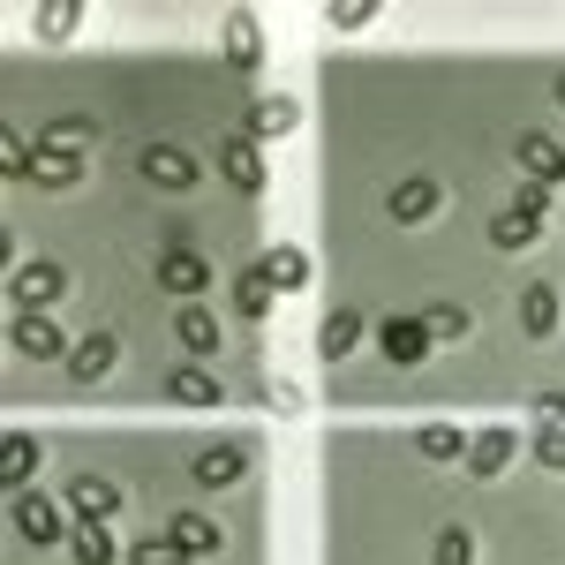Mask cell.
Returning <instances> with one entry per match:
<instances>
[{"label": "cell", "mask_w": 565, "mask_h": 565, "mask_svg": "<svg viewBox=\"0 0 565 565\" xmlns=\"http://www.w3.org/2000/svg\"><path fill=\"white\" fill-rule=\"evenodd\" d=\"M543 212H551V189H535V181H527L521 196H513L505 212L490 218V242H498V249H535V234H543Z\"/></svg>", "instance_id": "6da1fadb"}, {"label": "cell", "mask_w": 565, "mask_h": 565, "mask_svg": "<svg viewBox=\"0 0 565 565\" xmlns=\"http://www.w3.org/2000/svg\"><path fill=\"white\" fill-rule=\"evenodd\" d=\"M15 535H23L31 551H68L76 527H68V513H61L45 490H23V498H15Z\"/></svg>", "instance_id": "7a4b0ae2"}, {"label": "cell", "mask_w": 565, "mask_h": 565, "mask_svg": "<svg viewBox=\"0 0 565 565\" xmlns=\"http://www.w3.org/2000/svg\"><path fill=\"white\" fill-rule=\"evenodd\" d=\"M61 295H68V271H61L53 257H23L15 271H8V302L15 309H53Z\"/></svg>", "instance_id": "3957f363"}, {"label": "cell", "mask_w": 565, "mask_h": 565, "mask_svg": "<svg viewBox=\"0 0 565 565\" xmlns=\"http://www.w3.org/2000/svg\"><path fill=\"white\" fill-rule=\"evenodd\" d=\"M31 181H39V189H76V181H84V143L39 136V143H31Z\"/></svg>", "instance_id": "277c9868"}, {"label": "cell", "mask_w": 565, "mask_h": 565, "mask_svg": "<svg viewBox=\"0 0 565 565\" xmlns=\"http://www.w3.org/2000/svg\"><path fill=\"white\" fill-rule=\"evenodd\" d=\"M8 340L15 354H31V362H68V340H61V324H53V309H15V324H8Z\"/></svg>", "instance_id": "5b68a950"}, {"label": "cell", "mask_w": 565, "mask_h": 565, "mask_svg": "<svg viewBox=\"0 0 565 565\" xmlns=\"http://www.w3.org/2000/svg\"><path fill=\"white\" fill-rule=\"evenodd\" d=\"M377 348H385L392 370H415L437 340H430V324H423V317H407V309H399V317H385V324H377Z\"/></svg>", "instance_id": "8992f818"}, {"label": "cell", "mask_w": 565, "mask_h": 565, "mask_svg": "<svg viewBox=\"0 0 565 565\" xmlns=\"http://www.w3.org/2000/svg\"><path fill=\"white\" fill-rule=\"evenodd\" d=\"M136 167H143V181H151V189H167V196L196 189V159H189L181 143H143V159H136Z\"/></svg>", "instance_id": "52a82bcc"}, {"label": "cell", "mask_w": 565, "mask_h": 565, "mask_svg": "<svg viewBox=\"0 0 565 565\" xmlns=\"http://www.w3.org/2000/svg\"><path fill=\"white\" fill-rule=\"evenodd\" d=\"M513 452H521V430L490 423V430H476V445H468V476H476V482H498L505 468H513Z\"/></svg>", "instance_id": "ba28073f"}, {"label": "cell", "mask_w": 565, "mask_h": 565, "mask_svg": "<svg viewBox=\"0 0 565 565\" xmlns=\"http://www.w3.org/2000/svg\"><path fill=\"white\" fill-rule=\"evenodd\" d=\"M159 287L181 295V302H196V295L212 287V257H204V249H167V257H159Z\"/></svg>", "instance_id": "9c48e42d"}, {"label": "cell", "mask_w": 565, "mask_h": 565, "mask_svg": "<svg viewBox=\"0 0 565 565\" xmlns=\"http://www.w3.org/2000/svg\"><path fill=\"white\" fill-rule=\"evenodd\" d=\"M39 468H45V445L31 430H8V437H0V482H8L15 498L31 490V476H39Z\"/></svg>", "instance_id": "30bf717a"}, {"label": "cell", "mask_w": 565, "mask_h": 565, "mask_svg": "<svg viewBox=\"0 0 565 565\" xmlns=\"http://www.w3.org/2000/svg\"><path fill=\"white\" fill-rule=\"evenodd\" d=\"M218 174L234 181L242 196H257V189H264V151H257V136H226V143H218Z\"/></svg>", "instance_id": "8fae6325"}, {"label": "cell", "mask_w": 565, "mask_h": 565, "mask_svg": "<svg viewBox=\"0 0 565 565\" xmlns=\"http://www.w3.org/2000/svg\"><path fill=\"white\" fill-rule=\"evenodd\" d=\"M521 174L535 181V189H558V181H565V143H558V136H543V129H527L521 136Z\"/></svg>", "instance_id": "7c38bea8"}, {"label": "cell", "mask_w": 565, "mask_h": 565, "mask_svg": "<svg viewBox=\"0 0 565 565\" xmlns=\"http://www.w3.org/2000/svg\"><path fill=\"white\" fill-rule=\"evenodd\" d=\"M167 399H174V407H218V399H226V377H212L204 362L167 370Z\"/></svg>", "instance_id": "4fadbf2b"}, {"label": "cell", "mask_w": 565, "mask_h": 565, "mask_svg": "<svg viewBox=\"0 0 565 565\" xmlns=\"http://www.w3.org/2000/svg\"><path fill=\"white\" fill-rule=\"evenodd\" d=\"M354 340H362V309H324V324H317V354H324V362H348L354 354Z\"/></svg>", "instance_id": "5bb4252c"}, {"label": "cell", "mask_w": 565, "mask_h": 565, "mask_svg": "<svg viewBox=\"0 0 565 565\" xmlns=\"http://www.w3.org/2000/svg\"><path fill=\"white\" fill-rule=\"evenodd\" d=\"M114 362H121V340H114V332H90V340H76V354H68V377H76V385H98Z\"/></svg>", "instance_id": "9a60e30c"}, {"label": "cell", "mask_w": 565, "mask_h": 565, "mask_svg": "<svg viewBox=\"0 0 565 565\" xmlns=\"http://www.w3.org/2000/svg\"><path fill=\"white\" fill-rule=\"evenodd\" d=\"M242 476H249V452H242V445H204V452H196V482H204V490H234Z\"/></svg>", "instance_id": "2e32d148"}, {"label": "cell", "mask_w": 565, "mask_h": 565, "mask_svg": "<svg viewBox=\"0 0 565 565\" xmlns=\"http://www.w3.org/2000/svg\"><path fill=\"white\" fill-rule=\"evenodd\" d=\"M257 271L279 287V295H302V287H309V257L295 249V242H271V249L257 257Z\"/></svg>", "instance_id": "e0dca14e"}, {"label": "cell", "mask_w": 565, "mask_h": 565, "mask_svg": "<svg viewBox=\"0 0 565 565\" xmlns=\"http://www.w3.org/2000/svg\"><path fill=\"white\" fill-rule=\"evenodd\" d=\"M218 53H226L234 68H257V61H264V31H257V15H226V23H218Z\"/></svg>", "instance_id": "ac0fdd59"}, {"label": "cell", "mask_w": 565, "mask_h": 565, "mask_svg": "<svg viewBox=\"0 0 565 565\" xmlns=\"http://www.w3.org/2000/svg\"><path fill=\"white\" fill-rule=\"evenodd\" d=\"M114 505H121V490H114L106 476H76L68 482V513H76V521H114Z\"/></svg>", "instance_id": "d6986e66"}, {"label": "cell", "mask_w": 565, "mask_h": 565, "mask_svg": "<svg viewBox=\"0 0 565 565\" xmlns=\"http://www.w3.org/2000/svg\"><path fill=\"white\" fill-rule=\"evenodd\" d=\"M68 558H76V565H121V543H114V527H106V521H76Z\"/></svg>", "instance_id": "ffe728a7"}, {"label": "cell", "mask_w": 565, "mask_h": 565, "mask_svg": "<svg viewBox=\"0 0 565 565\" xmlns=\"http://www.w3.org/2000/svg\"><path fill=\"white\" fill-rule=\"evenodd\" d=\"M174 332H181V348H189V354H212L218 340H226V324H218V317H212V309H204V302L174 309Z\"/></svg>", "instance_id": "44dd1931"}, {"label": "cell", "mask_w": 565, "mask_h": 565, "mask_svg": "<svg viewBox=\"0 0 565 565\" xmlns=\"http://www.w3.org/2000/svg\"><path fill=\"white\" fill-rule=\"evenodd\" d=\"M295 121H302V106H295L287 90H271V98H257V106H249V129H242V136H287Z\"/></svg>", "instance_id": "7402d4cb"}, {"label": "cell", "mask_w": 565, "mask_h": 565, "mask_svg": "<svg viewBox=\"0 0 565 565\" xmlns=\"http://www.w3.org/2000/svg\"><path fill=\"white\" fill-rule=\"evenodd\" d=\"M76 23H84V0H45L39 15H31V31H39L45 45H68V39H76Z\"/></svg>", "instance_id": "603a6c76"}, {"label": "cell", "mask_w": 565, "mask_h": 565, "mask_svg": "<svg viewBox=\"0 0 565 565\" xmlns=\"http://www.w3.org/2000/svg\"><path fill=\"white\" fill-rule=\"evenodd\" d=\"M468 445H476V437L460 430V423H423V430H415V452H423V460H460Z\"/></svg>", "instance_id": "cb8c5ba5"}, {"label": "cell", "mask_w": 565, "mask_h": 565, "mask_svg": "<svg viewBox=\"0 0 565 565\" xmlns=\"http://www.w3.org/2000/svg\"><path fill=\"white\" fill-rule=\"evenodd\" d=\"M385 212L407 218V226H415V218H430L437 212V181H399V189L385 196Z\"/></svg>", "instance_id": "d4e9b609"}, {"label": "cell", "mask_w": 565, "mask_h": 565, "mask_svg": "<svg viewBox=\"0 0 565 565\" xmlns=\"http://www.w3.org/2000/svg\"><path fill=\"white\" fill-rule=\"evenodd\" d=\"M167 535H174L189 558H212V551H218V527L204 521V513H174V521H167Z\"/></svg>", "instance_id": "484cf974"}, {"label": "cell", "mask_w": 565, "mask_h": 565, "mask_svg": "<svg viewBox=\"0 0 565 565\" xmlns=\"http://www.w3.org/2000/svg\"><path fill=\"white\" fill-rule=\"evenodd\" d=\"M521 324H527V340L558 332V287H527L521 295Z\"/></svg>", "instance_id": "4316f807"}, {"label": "cell", "mask_w": 565, "mask_h": 565, "mask_svg": "<svg viewBox=\"0 0 565 565\" xmlns=\"http://www.w3.org/2000/svg\"><path fill=\"white\" fill-rule=\"evenodd\" d=\"M234 309H242V317H271V309H279V287H271L264 271H242V279H234Z\"/></svg>", "instance_id": "83f0119b"}, {"label": "cell", "mask_w": 565, "mask_h": 565, "mask_svg": "<svg viewBox=\"0 0 565 565\" xmlns=\"http://www.w3.org/2000/svg\"><path fill=\"white\" fill-rule=\"evenodd\" d=\"M129 565H189V551H181L174 535L159 527V535H143V543H129Z\"/></svg>", "instance_id": "f1b7e54d"}, {"label": "cell", "mask_w": 565, "mask_h": 565, "mask_svg": "<svg viewBox=\"0 0 565 565\" xmlns=\"http://www.w3.org/2000/svg\"><path fill=\"white\" fill-rule=\"evenodd\" d=\"M430 565H476V535H468V527H437Z\"/></svg>", "instance_id": "f546056e"}, {"label": "cell", "mask_w": 565, "mask_h": 565, "mask_svg": "<svg viewBox=\"0 0 565 565\" xmlns=\"http://www.w3.org/2000/svg\"><path fill=\"white\" fill-rule=\"evenodd\" d=\"M370 15H377V0H332V8H324V23H332V31H362Z\"/></svg>", "instance_id": "4dcf8cb0"}, {"label": "cell", "mask_w": 565, "mask_h": 565, "mask_svg": "<svg viewBox=\"0 0 565 565\" xmlns=\"http://www.w3.org/2000/svg\"><path fill=\"white\" fill-rule=\"evenodd\" d=\"M423 324H430V340H468V309H452V302H437Z\"/></svg>", "instance_id": "1f68e13d"}, {"label": "cell", "mask_w": 565, "mask_h": 565, "mask_svg": "<svg viewBox=\"0 0 565 565\" xmlns=\"http://www.w3.org/2000/svg\"><path fill=\"white\" fill-rule=\"evenodd\" d=\"M264 407H271V415H302V385H287V377H264Z\"/></svg>", "instance_id": "d6a6232c"}, {"label": "cell", "mask_w": 565, "mask_h": 565, "mask_svg": "<svg viewBox=\"0 0 565 565\" xmlns=\"http://www.w3.org/2000/svg\"><path fill=\"white\" fill-rule=\"evenodd\" d=\"M535 460H543L551 476H565V430H535Z\"/></svg>", "instance_id": "836d02e7"}, {"label": "cell", "mask_w": 565, "mask_h": 565, "mask_svg": "<svg viewBox=\"0 0 565 565\" xmlns=\"http://www.w3.org/2000/svg\"><path fill=\"white\" fill-rule=\"evenodd\" d=\"M535 423L543 430H565V392H535Z\"/></svg>", "instance_id": "e575fe53"}, {"label": "cell", "mask_w": 565, "mask_h": 565, "mask_svg": "<svg viewBox=\"0 0 565 565\" xmlns=\"http://www.w3.org/2000/svg\"><path fill=\"white\" fill-rule=\"evenodd\" d=\"M558 106H565V68H558Z\"/></svg>", "instance_id": "d590c367"}]
</instances>
